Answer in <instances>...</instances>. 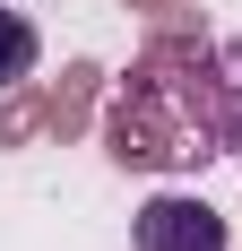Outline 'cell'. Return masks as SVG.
Masks as SVG:
<instances>
[{
  "instance_id": "obj_4",
  "label": "cell",
  "mask_w": 242,
  "mask_h": 251,
  "mask_svg": "<svg viewBox=\"0 0 242 251\" xmlns=\"http://www.w3.org/2000/svg\"><path fill=\"white\" fill-rule=\"evenodd\" d=\"M35 18H18V9H0V87H18V78H35Z\"/></svg>"
},
{
  "instance_id": "obj_1",
  "label": "cell",
  "mask_w": 242,
  "mask_h": 251,
  "mask_svg": "<svg viewBox=\"0 0 242 251\" xmlns=\"http://www.w3.org/2000/svg\"><path fill=\"white\" fill-rule=\"evenodd\" d=\"M191 9V0H182ZM156 18V44L130 61L104 113V156L139 174H199L208 156L242 148V44H208L191 18Z\"/></svg>"
},
{
  "instance_id": "obj_6",
  "label": "cell",
  "mask_w": 242,
  "mask_h": 251,
  "mask_svg": "<svg viewBox=\"0 0 242 251\" xmlns=\"http://www.w3.org/2000/svg\"><path fill=\"white\" fill-rule=\"evenodd\" d=\"M121 9H139V18H173L182 0H121Z\"/></svg>"
},
{
  "instance_id": "obj_3",
  "label": "cell",
  "mask_w": 242,
  "mask_h": 251,
  "mask_svg": "<svg viewBox=\"0 0 242 251\" xmlns=\"http://www.w3.org/2000/svg\"><path fill=\"white\" fill-rule=\"evenodd\" d=\"M96 87H104L96 61H70V70H61V87L44 96V130H52V139H78V130L96 122Z\"/></svg>"
},
{
  "instance_id": "obj_2",
  "label": "cell",
  "mask_w": 242,
  "mask_h": 251,
  "mask_svg": "<svg viewBox=\"0 0 242 251\" xmlns=\"http://www.w3.org/2000/svg\"><path fill=\"white\" fill-rule=\"evenodd\" d=\"M130 243L139 251H225V217L208 200H191V191H156V200L139 208Z\"/></svg>"
},
{
  "instance_id": "obj_5",
  "label": "cell",
  "mask_w": 242,
  "mask_h": 251,
  "mask_svg": "<svg viewBox=\"0 0 242 251\" xmlns=\"http://www.w3.org/2000/svg\"><path fill=\"white\" fill-rule=\"evenodd\" d=\"M35 130H44V96H35V87H0V148H26V139H35Z\"/></svg>"
}]
</instances>
